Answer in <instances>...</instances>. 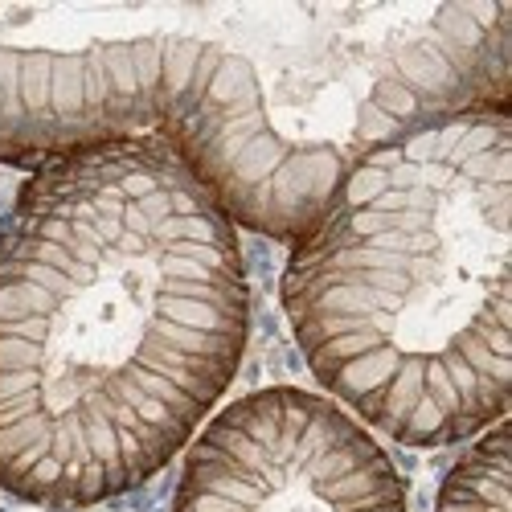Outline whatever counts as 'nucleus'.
<instances>
[{
	"instance_id": "1",
	"label": "nucleus",
	"mask_w": 512,
	"mask_h": 512,
	"mask_svg": "<svg viewBox=\"0 0 512 512\" xmlns=\"http://www.w3.org/2000/svg\"><path fill=\"white\" fill-rule=\"evenodd\" d=\"M238 230L132 136L46 160L0 226V488L87 508L152 480L238 373Z\"/></svg>"
},
{
	"instance_id": "5",
	"label": "nucleus",
	"mask_w": 512,
	"mask_h": 512,
	"mask_svg": "<svg viewBox=\"0 0 512 512\" xmlns=\"http://www.w3.org/2000/svg\"><path fill=\"white\" fill-rule=\"evenodd\" d=\"M512 5H447L386 62L357 115V144L377 148L435 119L508 107Z\"/></svg>"
},
{
	"instance_id": "3",
	"label": "nucleus",
	"mask_w": 512,
	"mask_h": 512,
	"mask_svg": "<svg viewBox=\"0 0 512 512\" xmlns=\"http://www.w3.org/2000/svg\"><path fill=\"white\" fill-rule=\"evenodd\" d=\"M250 74L242 54L177 33L87 50L0 46V164H46L152 132L189 164Z\"/></svg>"
},
{
	"instance_id": "6",
	"label": "nucleus",
	"mask_w": 512,
	"mask_h": 512,
	"mask_svg": "<svg viewBox=\"0 0 512 512\" xmlns=\"http://www.w3.org/2000/svg\"><path fill=\"white\" fill-rule=\"evenodd\" d=\"M512 455H508V422H492L488 435L467 451L439 492V512H512Z\"/></svg>"
},
{
	"instance_id": "4",
	"label": "nucleus",
	"mask_w": 512,
	"mask_h": 512,
	"mask_svg": "<svg viewBox=\"0 0 512 512\" xmlns=\"http://www.w3.org/2000/svg\"><path fill=\"white\" fill-rule=\"evenodd\" d=\"M173 512H406V484L336 402L271 386L201 431Z\"/></svg>"
},
{
	"instance_id": "2",
	"label": "nucleus",
	"mask_w": 512,
	"mask_h": 512,
	"mask_svg": "<svg viewBox=\"0 0 512 512\" xmlns=\"http://www.w3.org/2000/svg\"><path fill=\"white\" fill-rule=\"evenodd\" d=\"M508 218V107L365 148L283 271V308L320 386L406 447L500 422Z\"/></svg>"
}]
</instances>
